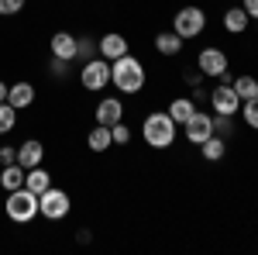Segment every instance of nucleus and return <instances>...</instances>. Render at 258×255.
<instances>
[{"instance_id":"obj_12","label":"nucleus","mask_w":258,"mask_h":255,"mask_svg":"<svg viewBox=\"0 0 258 255\" xmlns=\"http://www.w3.org/2000/svg\"><path fill=\"white\" fill-rule=\"evenodd\" d=\"M93 118H97V124H107V128H110V124L124 121V104H120L117 97H103L97 104V114H93Z\"/></svg>"},{"instance_id":"obj_30","label":"nucleus","mask_w":258,"mask_h":255,"mask_svg":"<svg viewBox=\"0 0 258 255\" xmlns=\"http://www.w3.org/2000/svg\"><path fill=\"white\" fill-rule=\"evenodd\" d=\"M241 7L248 11V18H251V21H258V0H241Z\"/></svg>"},{"instance_id":"obj_2","label":"nucleus","mask_w":258,"mask_h":255,"mask_svg":"<svg viewBox=\"0 0 258 255\" xmlns=\"http://www.w3.org/2000/svg\"><path fill=\"white\" fill-rule=\"evenodd\" d=\"M176 128L179 124L169 118V111H152L141 124V138H145L148 148H169L176 141Z\"/></svg>"},{"instance_id":"obj_4","label":"nucleus","mask_w":258,"mask_h":255,"mask_svg":"<svg viewBox=\"0 0 258 255\" xmlns=\"http://www.w3.org/2000/svg\"><path fill=\"white\" fill-rule=\"evenodd\" d=\"M172 31H176L179 38H200L203 31H207V11L197 7V4H189V7H182L176 11V18H172Z\"/></svg>"},{"instance_id":"obj_25","label":"nucleus","mask_w":258,"mask_h":255,"mask_svg":"<svg viewBox=\"0 0 258 255\" xmlns=\"http://www.w3.org/2000/svg\"><path fill=\"white\" fill-rule=\"evenodd\" d=\"M100 56V48H97V41L93 38H76V59H83V62H90V59H97Z\"/></svg>"},{"instance_id":"obj_8","label":"nucleus","mask_w":258,"mask_h":255,"mask_svg":"<svg viewBox=\"0 0 258 255\" xmlns=\"http://www.w3.org/2000/svg\"><path fill=\"white\" fill-rule=\"evenodd\" d=\"M182 131H186V141H189V145H203L210 135H217V128H214V114L193 111V118L182 124Z\"/></svg>"},{"instance_id":"obj_16","label":"nucleus","mask_w":258,"mask_h":255,"mask_svg":"<svg viewBox=\"0 0 258 255\" xmlns=\"http://www.w3.org/2000/svg\"><path fill=\"white\" fill-rule=\"evenodd\" d=\"M24 186H28L31 193L41 196L48 186H52V173H48V169H41V166H35V169H28V173H24Z\"/></svg>"},{"instance_id":"obj_10","label":"nucleus","mask_w":258,"mask_h":255,"mask_svg":"<svg viewBox=\"0 0 258 255\" xmlns=\"http://www.w3.org/2000/svg\"><path fill=\"white\" fill-rule=\"evenodd\" d=\"M97 48H100V59H107V62H114V59H120V56L131 52V45H127V38H124L120 31H107V35H100Z\"/></svg>"},{"instance_id":"obj_18","label":"nucleus","mask_w":258,"mask_h":255,"mask_svg":"<svg viewBox=\"0 0 258 255\" xmlns=\"http://www.w3.org/2000/svg\"><path fill=\"white\" fill-rule=\"evenodd\" d=\"M182 45H186V41L179 38L176 31H159V35H155V52H159V56H179Z\"/></svg>"},{"instance_id":"obj_15","label":"nucleus","mask_w":258,"mask_h":255,"mask_svg":"<svg viewBox=\"0 0 258 255\" xmlns=\"http://www.w3.org/2000/svg\"><path fill=\"white\" fill-rule=\"evenodd\" d=\"M248 11L244 7H227L224 11V31H231V35H241V31H248Z\"/></svg>"},{"instance_id":"obj_7","label":"nucleus","mask_w":258,"mask_h":255,"mask_svg":"<svg viewBox=\"0 0 258 255\" xmlns=\"http://www.w3.org/2000/svg\"><path fill=\"white\" fill-rule=\"evenodd\" d=\"M210 97V107H214V114H220V118H234L241 111V97L234 93V86L227 83V79H220L217 86L207 93Z\"/></svg>"},{"instance_id":"obj_24","label":"nucleus","mask_w":258,"mask_h":255,"mask_svg":"<svg viewBox=\"0 0 258 255\" xmlns=\"http://www.w3.org/2000/svg\"><path fill=\"white\" fill-rule=\"evenodd\" d=\"M241 118H244V124L251 128V131H258V97L251 100H241V111H238Z\"/></svg>"},{"instance_id":"obj_21","label":"nucleus","mask_w":258,"mask_h":255,"mask_svg":"<svg viewBox=\"0 0 258 255\" xmlns=\"http://www.w3.org/2000/svg\"><path fill=\"white\" fill-rule=\"evenodd\" d=\"M231 86H234V93H238L241 100H251V97H258V79H255V76H248V73L234 76V79H231Z\"/></svg>"},{"instance_id":"obj_5","label":"nucleus","mask_w":258,"mask_h":255,"mask_svg":"<svg viewBox=\"0 0 258 255\" xmlns=\"http://www.w3.org/2000/svg\"><path fill=\"white\" fill-rule=\"evenodd\" d=\"M69 211H73V200H69V193L59 190L55 183L38 196V214L45 217V221H62V217H69Z\"/></svg>"},{"instance_id":"obj_6","label":"nucleus","mask_w":258,"mask_h":255,"mask_svg":"<svg viewBox=\"0 0 258 255\" xmlns=\"http://www.w3.org/2000/svg\"><path fill=\"white\" fill-rule=\"evenodd\" d=\"M80 83H83V90H90V93L107 90V86H110V62L100 59V56H97V59H90V62H83Z\"/></svg>"},{"instance_id":"obj_23","label":"nucleus","mask_w":258,"mask_h":255,"mask_svg":"<svg viewBox=\"0 0 258 255\" xmlns=\"http://www.w3.org/2000/svg\"><path fill=\"white\" fill-rule=\"evenodd\" d=\"M14 124H18V111H14L7 100H0V135H11Z\"/></svg>"},{"instance_id":"obj_14","label":"nucleus","mask_w":258,"mask_h":255,"mask_svg":"<svg viewBox=\"0 0 258 255\" xmlns=\"http://www.w3.org/2000/svg\"><path fill=\"white\" fill-rule=\"evenodd\" d=\"M48 48H52L55 59L73 62V59H76V35H69V31H55L52 41H48Z\"/></svg>"},{"instance_id":"obj_3","label":"nucleus","mask_w":258,"mask_h":255,"mask_svg":"<svg viewBox=\"0 0 258 255\" xmlns=\"http://www.w3.org/2000/svg\"><path fill=\"white\" fill-rule=\"evenodd\" d=\"M4 211H7V217H11L14 224H31V221L38 217V193H31L28 186H18V190L7 193Z\"/></svg>"},{"instance_id":"obj_1","label":"nucleus","mask_w":258,"mask_h":255,"mask_svg":"<svg viewBox=\"0 0 258 255\" xmlns=\"http://www.w3.org/2000/svg\"><path fill=\"white\" fill-rule=\"evenodd\" d=\"M145 83H148L145 62L135 59L131 52L110 62V86H114V90H120V93H141Z\"/></svg>"},{"instance_id":"obj_9","label":"nucleus","mask_w":258,"mask_h":255,"mask_svg":"<svg viewBox=\"0 0 258 255\" xmlns=\"http://www.w3.org/2000/svg\"><path fill=\"white\" fill-rule=\"evenodd\" d=\"M197 69L203 76L227 79V52H220V48H203L197 56Z\"/></svg>"},{"instance_id":"obj_28","label":"nucleus","mask_w":258,"mask_h":255,"mask_svg":"<svg viewBox=\"0 0 258 255\" xmlns=\"http://www.w3.org/2000/svg\"><path fill=\"white\" fill-rule=\"evenodd\" d=\"M11 162H18V145H4L0 148V166H11Z\"/></svg>"},{"instance_id":"obj_32","label":"nucleus","mask_w":258,"mask_h":255,"mask_svg":"<svg viewBox=\"0 0 258 255\" xmlns=\"http://www.w3.org/2000/svg\"><path fill=\"white\" fill-rule=\"evenodd\" d=\"M7 90H11V86H7V83L0 79V100H7Z\"/></svg>"},{"instance_id":"obj_26","label":"nucleus","mask_w":258,"mask_h":255,"mask_svg":"<svg viewBox=\"0 0 258 255\" xmlns=\"http://www.w3.org/2000/svg\"><path fill=\"white\" fill-rule=\"evenodd\" d=\"M110 138H114V145H127L131 141V128L124 121H117V124H110Z\"/></svg>"},{"instance_id":"obj_17","label":"nucleus","mask_w":258,"mask_h":255,"mask_svg":"<svg viewBox=\"0 0 258 255\" xmlns=\"http://www.w3.org/2000/svg\"><path fill=\"white\" fill-rule=\"evenodd\" d=\"M24 166H18V162H11V166H0V186L11 193V190H18V186H24Z\"/></svg>"},{"instance_id":"obj_22","label":"nucleus","mask_w":258,"mask_h":255,"mask_svg":"<svg viewBox=\"0 0 258 255\" xmlns=\"http://www.w3.org/2000/svg\"><path fill=\"white\" fill-rule=\"evenodd\" d=\"M200 152H203V159L207 162H217V159H224V152H227V145H224V138L210 135L203 145H200Z\"/></svg>"},{"instance_id":"obj_20","label":"nucleus","mask_w":258,"mask_h":255,"mask_svg":"<svg viewBox=\"0 0 258 255\" xmlns=\"http://www.w3.org/2000/svg\"><path fill=\"white\" fill-rule=\"evenodd\" d=\"M86 145H90V152H107V148L114 145V138H110V128H107V124H97V128H90V135H86Z\"/></svg>"},{"instance_id":"obj_11","label":"nucleus","mask_w":258,"mask_h":255,"mask_svg":"<svg viewBox=\"0 0 258 255\" xmlns=\"http://www.w3.org/2000/svg\"><path fill=\"white\" fill-rule=\"evenodd\" d=\"M41 159H45V145H41L38 138H24L18 145V166L35 169V166H41Z\"/></svg>"},{"instance_id":"obj_29","label":"nucleus","mask_w":258,"mask_h":255,"mask_svg":"<svg viewBox=\"0 0 258 255\" xmlns=\"http://www.w3.org/2000/svg\"><path fill=\"white\" fill-rule=\"evenodd\" d=\"M52 73H55V76H66V73H69V62H66V59H55V56H52Z\"/></svg>"},{"instance_id":"obj_13","label":"nucleus","mask_w":258,"mask_h":255,"mask_svg":"<svg viewBox=\"0 0 258 255\" xmlns=\"http://www.w3.org/2000/svg\"><path fill=\"white\" fill-rule=\"evenodd\" d=\"M7 104H11L14 111H28V107L35 104V86H31L28 79H21V83H14V86L7 90Z\"/></svg>"},{"instance_id":"obj_31","label":"nucleus","mask_w":258,"mask_h":255,"mask_svg":"<svg viewBox=\"0 0 258 255\" xmlns=\"http://www.w3.org/2000/svg\"><path fill=\"white\" fill-rule=\"evenodd\" d=\"M182 79H186V83H193V86H197L200 79H203V73H200V69H186V73H182Z\"/></svg>"},{"instance_id":"obj_19","label":"nucleus","mask_w":258,"mask_h":255,"mask_svg":"<svg viewBox=\"0 0 258 255\" xmlns=\"http://www.w3.org/2000/svg\"><path fill=\"white\" fill-rule=\"evenodd\" d=\"M193 111H197V100L193 97H176L169 104V118L176 121V124H186V121L193 118Z\"/></svg>"},{"instance_id":"obj_27","label":"nucleus","mask_w":258,"mask_h":255,"mask_svg":"<svg viewBox=\"0 0 258 255\" xmlns=\"http://www.w3.org/2000/svg\"><path fill=\"white\" fill-rule=\"evenodd\" d=\"M24 11V0H0V18H14Z\"/></svg>"}]
</instances>
